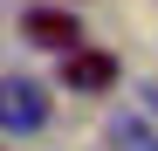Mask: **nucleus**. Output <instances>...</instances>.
Segmentation results:
<instances>
[{"label":"nucleus","instance_id":"1","mask_svg":"<svg viewBox=\"0 0 158 151\" xmlns=\"http://www.w3.org/2000/svg\"><path fill=\"white\" fill-rule=\"evenodd\" d=\"M48 124V89L35 76H0V131L7 137H35Z\"/></svg>","mask_w":158,"mask_h":151},{"label":"nucleus","instance_id":"2","mask_svg":"<svg viewBox=\"0 0 158 151\" xmlns=\"http://www.w3.org/2000/svg\"><path fill=\"white\" fill-rule=\"evenodd\" d=\"M62 89H69V96H103V89H117V55L83 41L76 55H62Z\"/></svg>","mask_w":158,"mask_h":151},{"label":"nucleus","instance_id":"3","mask_svg":"<svg viewBox=\"0 0 158 151\" xmlns=\"http://www.w3.org/2000/svg\"><path fill=\"white\" fill-rule=\"evenodd\" d=\"M21 35H28L35 48L76 55V48H83V21H76L69 7H28V14H21Z\"/></svg>","mask_w":158,"mask_h":151},{"label":"nucleus","instance_id":"4","mask_svg":"<svg viewBox=\"0 0 158 151\" xmlns=\"http://www.w3.org/2000/svg\"><path fill=\"white\" fill-rule=\"evenodd\" d=\"M110 144H117V151H158V137L144 131V117H138V110H124V117L110 124Z\"/></svg>","mask_w":158,"mask_h":151},{"label":"nucleus","instance_id":"5","mask_svg":"<svg viewBox=\"0 0 158 151\" xmlns=\"http://www.w3.org/2000/svg\"><path fill=\"white\" fill-rule=\"evenodd\" d=\"M138 96H144V110H151V117H158V83H144V89H138Z\"/></svg>","mask_w":158,"mask_h":151},{"label":"nucleus","instance_id":"6","mask_svg":"<svg viewBox=\"0 0 158 151\" xmlns=\"http://www.w3.org/2000/svg\"><path fill=\"white\" fill-rule=\"evenodd\" d=\"M0 151H7V144H0Z\"/></svg>","mask_w":158,"mask_h":151}]
</instances>
